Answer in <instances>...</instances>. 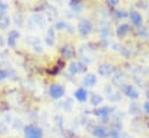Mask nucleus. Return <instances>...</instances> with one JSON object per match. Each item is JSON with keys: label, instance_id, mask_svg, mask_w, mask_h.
Segmentation results:
<instances>
[{"label": "nucleus", "instance_id": "obj_5", "mask_svg": "<svg viewBox=\"0 0 149 138\" xmlns=\"http://www.w3.org/2000/svg\"><path fill=\"white\" fill-rule=\"evenodd\" d=\"M129 16H130V20L133 21L134 24H136V26L142 24V16L140 15V13H137L135 10H132L130 14H129Z\"/></svg>", "mask_w": 149, "mask_h": 138}, {"label": "nucleus", "instance_id": "obj_1", "mask_svg": "<svg viewBox=\"0 0 149 138\" xmlns=\"http://www.w3.org/2000/svg\"><path fill=\"white\" fill-rule=\"evenodd\" d=\"M24 132H26V137H27V138H41V136H42L41 130H40L38 128L34 126V125H28V126H26Z\"/></svg>", "mask_w": 149, "mask_h": 138}, {"label": "nucleus", "instance_id": "obj_12", "mask_svg": "<svg viewBox=\"0 0 149 138\" xmlns=\"http://www.w3.org/2000/svg\"><path fill=\"white\" fill-rule=\"evenodd\" d=\"M109 111H111V109H109V108L104 107V108H101V109L95 110V115H99V116H106V115H108V114H109Z\"/></svg>", "mask_w": 149, "mask_h": 138}, {"label": "nucleus", "instance_id": "obj_14", "mask_svg": "<svg viewBox=\"0 0 149 138\" xmlns=\"http://www.w3.org/2000/svg\"><path fill=\"white\" fill-rule=\"evenodd\" d=\"M6 12H7V5L5 2L0 1V16L6 15Z\"/></svg>", "mask_w": 149, "mask_h": 138}, {"label": "nucleus", "instance_id": "obj_9", "mask_svg": "<svg viewBox=\"0 0 149 138\" xmlns=\"http://www.w3.org/2000/svg\"><path fill=\"white\" fill-rule=\"evenodd\" d=\"M17 37H19V32L17 31H15V30L10 31L9 32V37H8V45L9 46H14L15 45V41H16Z\"/></svg>", "mask_w": 149, "mask_h": 138}, {"label": "nucleus", "instance_id": "obj_6", "mask_svg": "<svg viewBox=\"0 0 149 138\" xmlns=\"http://www.w3.org/2000/svg\"><path fill=\"white\" fill-rule=\"evenodd\" d=\"M125 94L127 96L132 97V99H137L139 97V93L133 86H126L125 87Z\"/></svg>", "mask_w": 149, "mask_h": 138}, {"label": "nucleus", "instance_id": "obj_10", "mask_svg": "<svg viewBox=\"0 0 149 138\" xmlns=\"http://www.w3.org/2000/svg\"><path fill=\"white\" fill-rule=\"evenodd\" d=\"M9 24V19L7 15H2L0 16V28L1 29H6Z\"/></svg>", "mask_w": 149, "mask_h": 138}, {"label": "nucleus", "instance_id": "obj_7", "mask_svg": "<svg viewBox=\"0 0 149 138\" xmlns=\"http://www.w3.org/2000/svg\"><path fill=\"white\" fill-rule=\"evenodd\" d=\"M74 97H76L78 101H85L86 97H87V92H86L84 88H79V89L74 93Z\"/></svg>", "mask_w": 149, "mask_h": 138}, {"label": "nucleus", "instance_id": "obj_3", "mask_svg": "<svg viewBox=\"0 0 149 138\" xmlns=\"http://www.w3.org/2000/svg\"><path fill=\"white\" fill-rule=\"evenodd\" d=\"M78 29H79V32L81 35H87L91 31V23L87 20H83V21H80Z\"/></svg>", "mask_w": 149, "mask_h": 138}, {"label": "nucleus", "instance_id": "obj_15", "mask_svg": "<svg viewBox=\"0 0 149 138\" xmlns=\"http://www.w3.org/2000/svg\"><path fill=\"white\" fill-rule=\"evenodd\" d=\"M128 31V26L127 24H122V26H120L119 27V35H125L126 32Z\"/></svg>", "mask_w": 149, "mask_h": 138}, {"label": "nucleus", "instance_id": "obj_18", "mask_svg": "<svg viewBox=\"0 0 149 138\" xmlns=\"http://www.w3.org/2000/svg\"><path fill=\"white\" fill-rule=\"evenodd\" d=\"M108 2L111 3V5H118V2H119V0H108Z\"/></svg>", "mask_w": 149, "mask_h": 138}, {"label": "nucleus", "instance_id": "obj_16", "mask_svg": "<svg viewBox=\"0 0 149 138\" xmlns=\"http://www.w3.org/2000/svg\"><path fill=\"white\" fill-rule=\"evenodd\" d=\"M79 70H78V64L77 63H72L71 64V67H70V72L72 73V74H74V73H77Z\"/></svg>", "mask_w": 149, "mask_h": 138}, {"label": "nucleus", "instance_id": "obj_2", "mask_svg": "<svg viewBox=\"0 0 149 138\" xmlns=\"http://www.w3.org/2000/svg\"><path fill=\"white\" fill-rule=\"evenodd\" d=\"M64 94V88L61 85H52L50 87V95L54 99H59Z\"/></svg>", "mask_w": 149, "mask_h": 138}, {"label": "nucleus", "instance_id": "obj_8", "mask_svg": "<svg viewBox=\"0 0 149 138\" xmlns=\"http://www.w3.org/2000/svg\"><path fill=\"white\" fill-rule=\"evenodd\" d=\"M95 81H97V78H95L94 74H87V75L84 78V85H85V86H88V87L93 86V85L95 83Z\"/></svg>", "mask_w": 149, "mask_h": 138}, {"label": "nucleus", "instance_id": "obj_17", "mask_svg": "<svg viewBox=\"0 0 149 138\" xmlns=\"http://www.w3.org/2000/svg\"><path fill=\"white\" fill-rule=\"evenodd\" d=\"M144 110L147 114H149V102H146L144 103Z\"/></svg>", "mask_w": 149, "mask_h": 138}, {"label": "nucleus", "instance_id": "obj_13", "mask_svg": "<svg viewBox=\"0 0 149 138\" xmlns=\"http://www.w3.org/2000/svg\"><path fill=\"white\" fill-rule=\"evenodd\" d=\"M101 101H102V97H101L100 95L94 94V95L92 96V104H99Z\"/></svg>", "mask_w": 149, "mask_h": 138}, {"label": "nucleus", "instance_id": "obj_11", "mask_svg": "<svg viewBox=\"0 0 149 138\" xmlns=\"http://www.w3.org/2000/svg\"><path fill=\"white\" fill-rule=\"evenodd\" d=\"M99 72H100V74H102V75H109V73L112 72V68H111V66H108V65L101 66L100 70H99Z\"/></svg>", "mask_w": 149, "mask_h": 138}, {"label": "nucleus", "instance_id": "obj_4", "mask_svg": "<svg viewBox=\"0 0 149 138\" xmlns=\"http://www.w3.org/2000/svg\"><path fill=\"white\" fill-rule=\"evenodd\" d=\"M93 135L95 137H98V138H106V137H108L107 130L105 128H102V126H98V128L93 129Z\"/></svg>", "mask_w": 149, "mask_h": 138}]
</instances>
